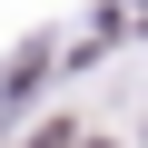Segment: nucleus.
<instances>
[{"mask_svg":"<svg viewBox=\"0 0 148 148\" xmlns=\"http://www.w3.org/2000/svg\"><path fill=\"white\" fill-rule=\"evenodd\" d=\"M30 148H79V119H49V128H40Z\"/></svg>","mask_w":148,"mask_h":148,"instance_id":"1","label":"nucleus"}]
</instances>
